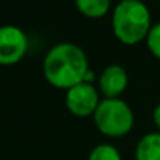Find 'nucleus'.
I'll list each match as a JSON object with an SVG mask.
<instances>
[{"label":"nucleus","mask_w":160,"mask_h":160,"mask_svg":"<svg viewBox=\"0 0 160 160\" xmlns=\"http://www.w3.org/2000/svg\"><path fill=\"white\" fill-rule=\"evenodd\" d=\"M89 160H121V156L115 146L101 143L92 149V152L89 154Z\"/></svg>","instance_id":"9"},{"label":"nucleus","mask_w":160,"mask_h":160,"mask_svg":"<svg viewBox=\"0 0 160 160\" xmlns=\"http://www.w3.org/2000/svg\"><path fill=\"white\" fill-rule=\"evenodd\" d=\"M128 87V72L118 65H107L100 76V90L106 98H118Z\"/></svg>","instance_id":"6"},{"label":"nucleus","mask_w":160,"mask_h":160,"mask_svg":"<svg viewBox=\"0 0 160 160\" xmlns=\"http://www.w3.org/2000/svg\"><path fill=\"white\" fill-rule=\"evenodd\" d=\"M146 44H148V48L151 50V53L160 59V22L151 27L148 38H146Z\"/></svg>","instance_id":"10"},{"label":"nucleus","mask_w":160,"mask_h":160,"mask_svg":"<svg viewBox=\"0 0 160 160\" xmlns=\"http://www.w3.org/2000/svg\"><path fill=\"white\" fill-rule=\"evenodd\" d=\"M45 79L59 89L70 87L86 81L89 75L87 56L75 44L62 42L48 50L44 59Z\"/></svg>","instance_id":"1"},{"label":"nucleus","mask_w":160,"mask_h":160,"mask_svg":"<svg viewBox=\"0 0 160 160\" xmlns=\"http://www.w3.org/2000/svg\"><path fill=\"white\" fill-rule=\"evenodd\" d=\"M151 12L142 0H121L112 16V28L120 42L135 45L148 38Z\"/></svg>","instance_id":"2"},{"label":"nucleus","mask_w":160,"mask_h":160,"mask_svg":"<svg viewBox=\"0 0 160 160\" xmlns=\"http://www.w3.org/2000/svg\"><path fill=\"white\" fill-rule=\"evenodd\" d=\"M152 120H154L156 126L159 128V131H160V103L157 104V106H156L154 112H152Z\"/></svg>","instance_id":"11"},{"label":"nucleus","mask_w":160,"mask_h":160,"mask_svg":"<svg viewBox=\"0 0 160 160\" xmlns=\"http://www.w3.org/2000/svg\"><path fill=\"white\" fill-rule=\"evenodd\" d=\"M65 104L68 110L76 117H89L93 115L97 107L100 104V95L98 90L89 84L87 81H82L73 87H70L65 93Z\"/></svg>","instance_id":"5"},{"label":"nucleus","mask_w":160,"mask_h":160,"mask_svg":"<svg viewBox=\"0 0 160 160\" xmlns=\"http://www.w3.org/2000/svg\"><path fill=\"white\" fill-rule=\"evenodd\" d=\"M95 124L107 137L126 135L134 126V112L120 98H104L93 113Z\"/></svg>","instance_id":"3"},{"label":"nucleus","mask_w":160,"mask_h":160,"mask_svg":"<svg viewBox=\"0 0 160 160\" xmlns=\"http://www.w3.org/2000/svg\"><path fill=\"white\" fill-rule=\"evenodd\" d=\"M28 50V38L16 25L0 27V65L19 62Z\"/></svg>","instance_id":"4"},{"label":"nucleus","mask_w":160,"mask_h":160,"mask_svg":"<svg viewBox=\"0 0 160 160\" xmlns=\"http://www.w3.org/2000/svg\"><path fill=\"white\" fill-rule=\"evenodd\" d=\"M135 160H160V132H149L140 138L135 148Z\"/></svg>","instance_id":"7"},{"label":"nucleus","mask_w":160,"mask_h":160,"mask_svg":"<svg viewBox=\"0 0 160 160\" xmlns=\"http://www.w3.org/2000/svg\"><path fill=\"white\" fill-rule=\"evenodd\" d=\"M75 3L79 12L90 19L103 17L110 8V0H75Z\"/></svg>","instance_id":"8"}]
</instances>
